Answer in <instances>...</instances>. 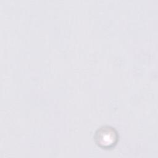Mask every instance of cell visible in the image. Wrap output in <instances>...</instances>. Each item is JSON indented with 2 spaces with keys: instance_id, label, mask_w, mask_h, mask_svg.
<instances>
[{
  "instance_id": "1",
  "label": "cell",
  "mask_w": 158,
  "mask_h": 158,
  "mask_svg": "<svg viewBox=\"0 0 158 158\" xmlns=\"http://www.w3.org/2000/svg\"><path fill=\"white\" fill-rule=\"evenodd\" d=\"M96 139L100 146L107 148L115 144L117 135L114 128L109 127H103L96 133Z\"/></svg>"
}]
</instances>
